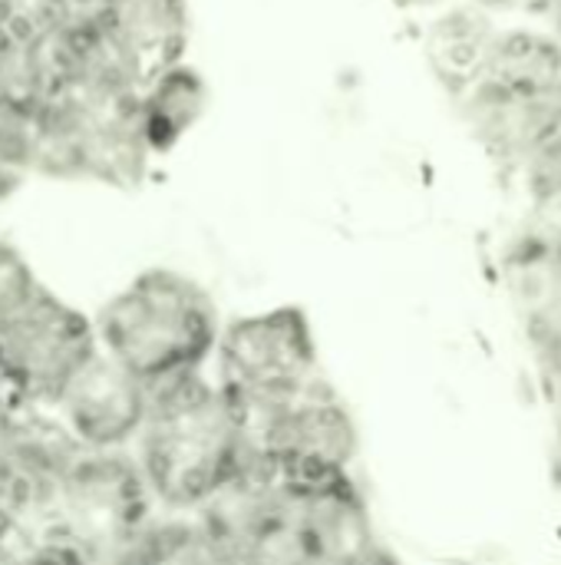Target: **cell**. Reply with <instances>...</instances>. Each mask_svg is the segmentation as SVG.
<instances>
[{
    "label": "cell",
    "instance_id": "1",
    "mask_svg": "<svg viewBox=\"0 0 561 565\" xmlns=\"http://www.w3.org/2000/svg\"><path fill=\"white\" fill-rule=\"evenodd\" d=\"M142 437V477L152 493L175 507H205L245 463V440L222 387L192 374L149 384Z\"/></svg>",
    "mask_w": 561,
    "mask_h": 565
},
{
    "label": "cell",
    "instance_id": "2",
    "mask_svg": "<svg viewBox=\"0 0 561 565\" xmlns=\"http://www.w3.org/2000/svg\"><path fill=\"white\" fill-rule=\"evenodd\" d=\"M96 344L145 387L198 371L218 344L212 295L172 268H145L93 318Z\"/></svg>",
    "mask_w": 561,
    "mask_h": 565
},
{
    "label": "cell",
    "instance_id": "3",
    "mask_svg": "<svg viewBox=\"0 0 561 565\" xmlns=\"http://www.w3.org/2000/svg\"><path fill=\"white\" fill-rule=\"evenodd\" d=\"M152 166L139 89L89 83L53 89L33 113V175L56 182H99L136 189Z\"/></svg>",
    "mask_w": 561,
    "mask_h": 565
},
{
    "label": "cell",
    "instance_id": "4",
    "mask_svg": "<svg viewBox=\"0 0 561 565\" xmlns=\"http://www.w3.org/2000/svg\"><path fill=\"white\" fill-rule=\"evenodd\" d=\"M215 358L218 387L238 424L291 404L321 381L311 321L294 305L231 321L218 334Z\"/></svg>",
    "mask_w": 561,
    "mask_h": 565
},
{
    "label": "cell",
    "instance_id": "5",
    "mask_svg": "<svg viewBox=\"0 0 561 565\" xmlns=\"http://www.w3.org/2000/svg\"><path fill=\"white\" fill-rule=\"evenodd\" d=\"M96 351L93 321L40 285L0 328V384L30 401H53Z\"/></svg>",
    "mask_w": 561,
    "mask_h": 565
},
{
    "label": "cell",
    "instance_id": "6",
    "mask_svg": "<svg viewBox=\"0 0 561 565\" xmlns=\"http://www.w3.org/2000/svg\"><path fill=\"white\" fill-rule=\"evenodd\" d=\"M76 444L116 450L139 437L149 411V391L109 354L96 351L50 401Z\"/></svg>",
    "mask_w": 561,
    "mask_h": 565
},
{
    "label": "cell",
    "instance_id": "7",
    "mask_svg": "<svg viewBox=\"0 0 561 565\" xmlns=\"http://www.w3.org/2000/svg\"><path fill=\"white\" fill-rule=\"evenodd\" d=\"M86 20H93L136 89L182 63L188 53V0H106Z\"/></svg>",
    "mask_w": 561,
    "mask_h": 565
},
{
    "label": "cell",
    "instance_id": "8",
    "mask_svg": "<svg viewBox=\"0 0 561 565\" xmlns=\"http://www.w3.org/2000/svg\"><path fill=\"white\" fill-rule=\"evenodd\" d=\"M208 83L188 63H175L139 89V126L149 146V156L159 159L172 152L205 116Z\"/></svg>",
    "mask_w": 561,
    "mask_h": 565
},
{
    "label": "cell",
    "instance_id": "9",
    "mask_svg": "<svg viewBox=\"0 0 561 565\" xmlns=\"http://www.w3.org/2000/svg\"><path fill=\"white\" fill-rule=\"evenodd\" d=\"M519 298L536 351L561 384V228L519 258Z\"/></svg>",
    "mask_w": 561,
    "mask_h": 565
},
{
    "label": "cell",
    "instance_id": "10",
    "mask_svg": "<svg viewBox=\"0 0 561 565\" xmlns=\"http://www.w3.org/2000/svg\"><path fill=\"white\" fill-rule=\"evenodd\" d=\"M136 565H248L235 550L215 540L205 526H169L145 540L136 553Z\"/></svg>",
    "mask_w": 561,
    "mask_h": 565
},
{
    "label": "cell",
    "instance_id": "11",
    "mask_svg": "<svg viewBox=\"0 0 561 565\" xmlns=\"http://www.w3.org/2000/svg\"><path fill=\"white\" fill-rule=\"evenodd\" d=\"M33 113L0 106V202L33 175Z\"/></svg>",
    "mask_w": 561,
    "mask_h": 565
},
{
    "label": "cell",
    "instance_id": "12",
    "mask_svg": "<svg viewBox=\"0 0 561 565\" xmlns=\"http://www.w3.org/2000/svg\"><path fill=\"white\" fill-rule=\"evenodd\" d=\"M69 20L63 0H0V33L36 46Z\"/></svg>",
    "mask_w": 561,
    "mask_h": 565
},
{
    "label": "cell",
    "instance_id": "13",
    "mask_svg": "<svg viewBox=\"0 0 561 565\" xmlns=\"http://www.w3.org/2000/svg\"><path fill=\"white\" fill-rule=\"evenodd\" d=\"M40 285L43 281L33 275V268L23 258V252L0 238V328L30 301V295Z\"/></svg>",
    "mask_w": 561,
    "mask_h": 565
},
{
    "label": "cell",
    "instance_id": "14",
    "mask_svg": "<svg viewBox=\"0 0 561 565\" xmlns=\"http://www.w3.org/2000/svg\"><path fill=\"white\" fill-rule=\"evenodd\" d=\"M63 3H66L69 20H86V17H93L106 0H63Z\"/></svg>",
    "mask_w": 561,
    "mask_h": 565
},
{
    "label": "cell",
    "instance_id": "15",
    "mask_svg": "<svg viewBox=\"0 0 561 565\" xmlns=\"http://www.w3.org/2000/svg\"><path fill=\"white\" fill-rule=\"evenodd\" d=\"M555 420H559V440H561V384H559V407H555Z\"/></svg>",
    "mask_w": 561,
    "mask_h": 565
},
{
    "label": "cell",
    "instance_id": "16",
    "mask_svg": "<svg viewBox=\"0 0 561 565\" xmlns=\"http://www.w3.org/2000/svg\"><path fill=\"white\" fill-rule=\"evenodd\" d=\"M0 387H3V384H0Z\"/></svg>",
    "mask_w": 561,
    "mask_h": 565
}]
</instances>
